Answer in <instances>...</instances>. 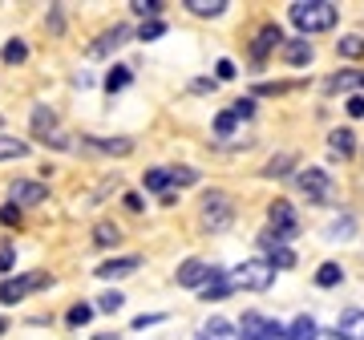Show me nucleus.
<instances>
[{
  "label": "nucleus",
  "mask_w": 364,
  "mask_h": 340,
  "mask_svg": "<svg viewBox=\"0 0 364 340\" xmlns=\"http://www.w3.org/2000/svg\"><path fill=\"white\" fill-rule=\"evenodd\" d=\"M352 231H356V219H352V215H344V219H336L332 227H328V239H348Z\"/></svg>",
  "instance_id": "nucleus-30"
},
{
  "label": "nucleus",
  "mask_w": 364,
  "mask_h": 340,
  "mask_svg": "<svg viewBox=\"0 0 364 340\" xmlns=\"http://www.w3.org/2000/svg\"><path fill=\"white\" fill-rule=\"evenodd\" d=\"M0 223H9V227H13V223H21V211H16L13 203H9V207H0Z\"/></svg>",
  "instance_id": "nucleus-39"
},
{
  "label": "nucleus",
  "mask_w": 364,
  "mask_h": 340,
  "mask_svg": "<svg viewBox=\"0 0 364 340\" xmlns=\"http://www.w3.org/2000/svg\"><path fill=\"white\" fill-rule=\"evenodd\" d=\"M85 146L90 150H105V154H130L134 150L130 138H85Z\"/></svg>",
  "instance_id": "nucleus-17"
},
{
  "label": "nucleus",
  "mask_w": 364,
  "mask_h": 340,
  "mask_svg": "<svg viewBox=\"0 0 364 340\" xmlns=\"http://www.w3.org/2000/svg\"><path fill=\"white\" fill-rule=\"evenodd\" d=\"M231 114L235 118H251V114H255V102H251V97H239V102L231 105Z\"/></svg>",
  "instance_id": "nucleus-37"
},
{
  "label": "nucleus",
  "mask_w": 364,
  "mask_h": 340,
  "mask_svg": "<svg viewBox=\"0 0 364 340\" xmlns=\"http://www.w3.org/2000/svg\"><path fill=\"white\" fill-rule=\"evenodd\" d=\"M231 198L223 195V191H207L203 195V227L207 231H227L231 227Z\"/></svg>",
  "instance_id": "nucleus-3"
},
{
  "label": "nucleus",
  "mask_w": 364,
  "mask_h": 340,
  "mask_svg": "<svg viewBox=\"0 0 364 340\" xmlns=\"http://www.w3.org/2000/svg\"><path fill=\"white\" fill-rule=\"evenodd\" d=\"M4 328H9V320H4V316H0V332H4Z\"/></svg>",
  "instance_id": "nucleus-46"
},
{
  "label": "nucleus",
  "mask_w": 364,
  "mask_h": 340,
  "mask_svg": "<svg viewBox=\"0 0 364 340\" xmlns=\"http://www.w3.org/2000/svg\"><path fill=\"white\" fill-rule=\"evenodd\" d=\"M352 138H356L352 130H332V134H328V150H332V154H340V158H348L352 146H356Z\"/></svg>",
  "instance_id": "nucleus-19"
},
{
  "label": "nucleus",
  "mask_w": 364,
  "mask_h": 340,
  "mask_svg": "<svg viewBox=\"0 0 364 340\" xmlns=\"http://www.w3.org/2000/svg\"><path fill=\"white\" fill-rule=\"evenodd\" d=\"M279 41H284L279 25H263V28H259V37H255V45H251V57H255V61H263V57H267V53H272Z\"/></svg>",
  "instance_id": "nucleus-13"
},
{
  "label": "nucleus",
  "mask_w": 364,
  "mask_h": 340,
  "mask_svg": "<svg viewBox=\"0 0 364 340\" xmlns=\"http://www.w3.org/2000/svg\"><path fill=\"white\" fill-rule=\"evenodd\" d=\"M287 16H291V25L308 37V33H324V28L336 25L340 9L332 0H296V4L287 9Z\"/></svg>",
  "instance_id": "nucleus-1"
},
{
  "label": "nucleus",
  "mask_w": 364,
  "mask_h": 340,
  "mask_svg": "<svg viewBox=\"0 0 364 340\" xmlns=\"http://www.w3.org/2000/svg\"><path fill=\"white\" fill-rule=\"evenodd\" d=\"M215 73H219L223 81H231V78H235V65H231V61H227V57H223L219 65H215Z\"/></svg>",
  "instance_id": "nucleus-41"
},
{
  "label": "nucleus",
  "mask_w": 364,
  "mask_h": 340,
  "mask_svg": "<svg viewBox=\"0 0 364 340\" xmlns=\"http://www.w3.org/2000/svg\"><path fill=\"white\" fill-rule=\"evenodd\" d=\"M198 340H243V336H239V328H235L231 320H219V316H215V320L198 332Z\"/></svg>",
  "instance_id": "nucleus-14"
},
{
  "label": "nucleus",
  "mask_w": 364,
  "mask_h": 340,
  "mask_svg": "<svg viewBox=\"0 0 364 340\" xmlns=\"http://www.w3.org/2000/svg\"><path fill=\"white\" fill-rule=\"evenodd\" d=\"M340 280H344V267L340 263H320V272H316V284L320 288H336Z\"/></svg>",
  "instance_id": "nucleus-23"
},
{
  "label": "nucleus",
  "mask_w": 364,
  "mask_h": 340,
  "mask_svg": "<svg viewBox=\"0 0 364 340\" xmlns=\"http://www.w3.org/2000/svg\"><path fill=\"white\" fill-rule=\"evenodd\" d=\"M138 16H150V21H158V13H162V0H134L130 4Z\"/></svg>",
  "instance_id": "nucleus-33"
},
{
  "label": "nucleus",
  "mask_w": 364,
  "mask_h": 340,
  "mask_svg": "<svg viewBox=\"0 0 364 340\" xmlns=\"http://www.w3.org/2000/svg\"><path fill=\"white\" fill-rule=\"evenodd\" d=\"M57 126V118H53V110H45V105H37L33 110V134L37 138H49V130Z\"/></svg>",
  "instance_id": "nucleus-21"
},
{
  "label": "nucleus",
  "mask_w": 364,
  "mask_h": 340,
  "mask_svg": "<svg viewBox=\"0 0 364 340\" xmlns=\"http://www.w3.org/2000/svg\"><path fill=\"white\" fill-rule=\"evenodd\" d=\"M287 340H320V324H316L308 312L296 316V320H291V328H287Z\"/></svg>",
  "instance_id": "nucleus-15"
},
{
  "label": "nucleus",
  "mask_w": 364,
  "mask_h": 340,
  "mask_svg": "<svg viewBox=\"0 0 364 340\" xmlns=\"http://www.w3.org/2000/svg\"><path fill=\"white\" fill-rule=\"evenodd\" d=\"M122 304H126V296H122V292H105V296H97V304H93V308H97V312H117Z\"/></svg>",
  "instance_id": "nucleus-32"
},
{
  "label": "nucleus",
  "mask_w": 364,
  "mask_h": 340,
  "mask_svg": "<svg viewBox=\"0 0 364 340\" xmlns=\"http://www.w3.org/2000/svg\"><path fill=\"white\" fill-rule=\"evenodd\" d=\"M186 9L195 16H223L227 13V0H186Z\"/></svg>",
  "instance_id": "nucleus-20"
},
{
  "label": "nucleus",
  "mask_w": 364,
  "mask_h": 340,
  "mask_svg": "<svg viewBox=\"0 0 364 340\" xmlns=\"http://www.w3.org/2000/svg\"><path fill=\"white\" fill-rule=\"evenodd\" d=\"M235 126H239V118H235L231 110H227V114H219V118H215V134H219V138H231V134H235Z\"/></svg>",
  "instance_id": "nucleus-34"
},
{
  "label": "nucleus",
  "mask_w": 364,
  "mask_h": 340,
  "mask_svg": "<svg viewBox=\"0 0 364 340\" xmlns=\"http://www.w3.org/2000/svg\"><path fill=\"white\" fill-rule=\"evenodd\" d=\"M291 162H296V158H291V154H275L272 162L263 166V174H267V179H284V174H287V166H291Z\"/></svg>",
  "instance_id": "nucleus-28"
},
{
  "label": "nucleus",
  "mask_w": 364,
  "mask_h": 340,
  "mask_svg": "<svg viewBox=\"0 0 364 340\" xmlns=\"http://www.w3.org/2000/svg\"><path fill=\"white\" fill-rule=\"evenodd\" d=\"M25 57H28V45H25V41H9V45H4V61H9V65H21Z\"/></svg>",
  "instance_id": "nucleus-31"
},
{
  "label": "nucleus",
  "mask_w": 364,
  "mask_h": 340,
  "mask_svg": "<svg viewBox=\"0 0 364 340\" xmlns=\"http://www.w3.org/2000/svg\"><path fill=\"white\" fill-rule=\"evenodd\" d=\"M126 207H130V211H142L146 203H142V195H126Z\"/></svg>",
  "instance_id": "nucleus-42"
},
{
  "label": "nucleus",
  "mask_w": 364,
  "mask_h": 340,
  "mask_svg": "<svg viewBox=\"0 0 364 340\" xmlns=\"http://www.w3.org/2000/svg\"><path fill=\"white\" fill-rule=\"evenodd\" d=\"M9 198H13V203L33 207V203H45V198H49V186H45V183H25V179H21V183L9 186Z\"/></svg>",
  "instance_id": "nucleus-8"
},
{
  "label": "nucleus",
  "mask_w": 364,
  "mask_h": 340,
  "mask_svg": "<svg viewBox=\"0 0 364 340\" xmlns=\"http://www.w3.org/2000/svg\"><path fill=\"white\" fill-rule=\"evenodd\" d=\"M146 191H158V195H166L170 191V170H146Z\"/></svg>",
  "instance_id": "nucleus-25"
},
{
  "label": "nucleus",
  "mask_w": 364,
  "mask_h": 340,
  "mask_svg": "<svg viewBox=\"0 0 364 340\" xmlns=\"http://www.w3.org/2000/svg\"><path fill=\"white\" fill-rule=\"evenodd\" d=\"M28 154V142H21V138H0V162L4 158H25Z\"/></svg>",
  "instance_id": "nucleus-27"
},
{
  "label": "nucleus",
  "mask_w": 364,
  "mask_h": 340,
  "mask_svg": "<svg viewBox=\"0 0 364 340\" xmlns=\"http://www.w3.org/2000/svg\"><path fill=\"white\" fill-rule=\"evenodd\" d=\"M336 336L340 340H364V308H348L336 320Z\"/></svg>",
  "instance_id": "nucleus-9"
},
{
  "label": "nucleus",
  "mask_w": 364,
  "mask_h": 340,
  "mask_svg": "<svg viewBox=\"0 0 364 340\" xmlns=\"http://www.w3.org/2000/svg\"><path fill=\"white\" fill-rule=\"evenodd\" d=\"M158 320H162V316H138V320H134V328H146V324H158Z\"/></svg>",
  "instance_id": "nucleus-43"
},
{
  "label": "nucleus",
  "mask_w": 364,
  "mask_h": 340,
  "mask_svg": "<svg viewBox=\"0 0 364 340\" xmlns=\"http://www.w3.org/2000/svg\"><path fill=\"white\" fill-rule=\"evenodd\" d=\"M344 110H348V118H364V97H360V93H356V97H348V105H344Z\"/></svg>",
  "instance_id": "nucleus-38"
},
{
  "label": "nucleus",
  "mask_w": 364,
  "mask_h": 340,
  "mask_svg": "<svg viewBox=\"0 0 364 340\" xmlns=\"http://www.w3.org/2000/svg\"><path fill=\"white\" fill-rule=\"evenodd\" d=\"M336 53H340V57H352V61L364 57V37H356V33H352V37H340L336 41Z\"/></svg>",
  "instance_id": "nucleus-24"
},
{
  "label": "nucleus",
  "mask_w": 364,
  "mask_h": 340,
  "mask_svg": "<svg viewBox=\"0 0 364 340\" xmlns=\"http://www.w3.org/2000/svg\"><path fill=\"white\" fill-rule=\"evenodd\" d=\"M320 340H340V336H336V332H328V336H320Z\"/></svg>",
  "instance_id": "nucleus-45"
},
{
  "label": "nucleus",
  "mask_w": 364,
  "mask_h": 340,
  "mask_svg": "<svg viewBox=\"0 0 364 340\" xmlns=\"http://www.w3.org/2000/svg\"><path fill=\"white\" fill-rule=\"evenodd\" d=\"M231 292H235L231 272H223V267H215V275H210V284L203 288V300H227Z\"/></svg>",
  "instance_id": "nucleus-12"
},
{
  "label": "nucleus",
  "mask_w": 364,
  "mask_h": 340,
  "mask_svg": "<svg viewBox=\"0 0 364 340\" xmlns=\"http://www.w3.org/2000/svg\"><path fill=\"white\" fill-rule=\"evenodd\" d=\"M239 336L243 340H284L287 328L279 324V320H267V316H259V312H247L243 324H239Z\"/></svg>",
  "instance_id": "nucleus-4"
},
{
  "label": "nucleus",
  "mask_w": 364,
  "mask_h": 340,
  "mask_svg": "<svg viewBox=\"0 0 364 340\" xmlns=\"http://www.w3.org/2000/svg\"><path fill=\"white\" fill-rule=\"evenodd\" d=\"M316 57V49H312V41L308 37H296V41H284V61L287 65H308V61H312Z\"/></svg>",
  "instance_id": "nucleus-11"
},
{
  "label": "nucleus",
  "mask_w": 364,
  "mask_h": 340,
  "mask_svg": "<svg viewBox=\"0 0 364 340\" xmlns=\"http://www.w3.org/2000/svg\"><path fill=\"white\" fill-rule=\"evenodd\" d=\"M332 90L352 93V97H356V90H364V73H360V69H344V73H336V78H332Z\"/></svg>",
  "instance_id": "nucleus-18"
},
{
  "label": "nucleus",
  "mask_w": 364,
  "mask_h": 340,
  "mask_svg": "<svg viewBox=\"0 0 364 340\" xmlns=\"http://www.w3.org/2000/svg\"><path fill=\"white\" fill-rule=\"evenodd\" d=\"M284 340H287V336H284Z\"/></svg>",
  "instance_id": "nucleus-47"
},
{
  "label": "nucleus",
  "mask_w": 364,
  "mask_h": 340,
  "mask_svg": "<svg viewBox=\"0 0 364 340\" xmlns=\"http://www.w3.org/2000/svg\"><path fill=\"white\" fill-rule=\"evenodd\" d=\"M170 183L191 186V183H198V170H195V166H178V170H170Z\"/></svg>",
  "instance_id": "nucleus-35"
},
{
  "label": "nucleus",
  "mask_w": 364,
  "mask_h": 340,
  "mask_svg": "<svg viewBox=\"0 0 364 340\" xmlns=\"http://www.w3.org/2000/svg\"><path fill=\"white\" fill-rule=\"evenodd\" d=\"M49 284V275L37 272V275H21V280H4L0 284V304H16V300H25L28 292H37Z\"/></svg>",
  "instance_id": "nucleus-6"
},
{
  "label": "nucleus",
  "mask_w": 364,
  "mask_h": 340,
  "mask_svg": "<svg viewBox=\"0 0 364 340\" xmlns=\"http://www.w3.org/2000/svg\"><path fill=\"white\" fill-rule=\"evenodd\" d=\"M210 275H215V267H210V263H203V260H186V263L178 267V272H174V280H178L182 288H207Z\"/></svg>",
  "instance_id": "nucleus-7"
},
{
  "label": "nucleus",
  "mask_w": 364,
  "mask_h": 340,
  "mask_svg": "<svg viewBox=\"0 0 364 340\" xmlns=\"http://www.w3.org/2000/svg\"><path fill=\"white\" fill-rule=\"evenodd\" d=\"M299 191L308 195V203H328V195H332V179H328V170L320 166H308L304 174H299Z\"/></svg>",
  "instance_id": "nucleus-5"
},
{
  "label": "nucleus",
  "mask_w": 364,
  "mask_h": 340,
  "mask_svg": "<svg viewBox=\"0 0 364 340\" xmlns=\"http://www.w3.org/2000/svg\"><path fill=\"white\" fill-rule=\"evenodd\" d=\"M93 340H117V332H114V336H109V332H102V336H93Z\"/></svg>",
  "instance_id": "nucleus-44"
},
{
  "label": "nucleus",
  "mask_w": 364,
  "mask_h": 340,
  "mask_svg": "<svg viewBox=\"0 0 364 340\" xmlns=\"http://www.w3.org/2000/svg\"><path fill=\"white\" fill-rule=\"evenodd\" d=\"M235 280V288H251V292H267L275 284V267L267 260H247V263H239L231 272Z\"/></svg>",
  "instance_id": "nucleus-2"
},
{
  "label": "nucleus",
  "mask_w": 364,
  "mask_h": 340,
  "mask_svg": "<svg viewBox=\"0 0 364 340\" xmlns=\"http://www.w3.org/2000/svg\"><path fill=\"white\" fill-rule=\"evenodd\" d=\"M117 239H122L117 223H97V227H93V243H97V248H114Z\"/></svg>",
  "instance_id": "nucleus-22"
},
{
  "label": "nucleus",
  "mask_w": 364,
  "mask_h": 340,
  "mask_svg": "<svg viewBox=\"0 0 364 340\" xmlns=\"http://www.w3.org/2000/svg\"><path fill=\"white\" fill-rule=\"evenodd\" d=\"M13 263H16V251L4 248V251H0V272H13Z\"/></svg>",
  "instance_id": "nucleus-40"
},
{
  "label": "nucleus",
  "mask_w": 364,
  "mask_h": 340,
  "mask_svg": "<svg viewBox=\"0 0 364 340\" xmlns=\"http://www.w3.org/2000/svg\"><path fill=\"white\" fill-rule=\"evenodd\" d=\"M130 81H134V73H130V69H126V65H117L114 73L105 78V90H109V93H122V90H126V85H130Z\"/></svg>",
  "instance_id": "nucleus-26"
},
{
  "label": "nucleus",
  "mask_w": 364,
  "mask_h": 340,
  "mask_svg": "<svg viewBox=\"0 0 364 340\" xmlns=\"http://www.w3.org/2000/svg\"><path fill=\"white\" fill-rule=\"evenodd\" d=\"M142 267V260L138 255H122V260H109L97 267V280H122V275H134Z\"/></svg>",
  "instance_id": "nucleus-10"
},
{
  "label": "nucleus",
  "mask_w": 364,
  "mask_h": 340,
  "mask_svg": "<svg viewBox=\"0 0 364 340\" xmlns=\"http://www.w3.org/2000/svg\"><path fill=\"white\" fill-rule=\"evenodd\" d=\"M93 312H97L93 304H77V308H69V316H65V320H69L73 328H81V324H90V320H93Z\"/></svg>",
  "instance_id": "nucleus-29"
},
{
  "label": "nucleus",
  "mask_w": 364,
  "mask_h": 340,
  "mask_svg": "<svg viewBox=\"0 0 364 340\" xmlns=\"http://www.w3.org/2000/svg\"><path fill=\"white\" fill-rule=\"evenodd\" d=\"M162 33H166V25H162V21H146V25L138 28V41H158Z\"/></svg>",
  "instance_id": "nucleus-36"
},
{
  "label": "nucleus",
  "mask_w": 364,
  "mask_h": 340,
  "mask_svg": "<svg viewBox=\"0 0 364 340\" xmlns=\"http://www.w3.org/2000/svg\"><path fill=\"white\" fill-rule=\"evenodd\" d=\"M126 37H130V28H126V25H114L109 33H102V37H97V45H93L90 53H93V57H105V53L117 49V45H122Z\"/></svg>",
  "instance_id": "nucleus-16"
}]
</instances>
